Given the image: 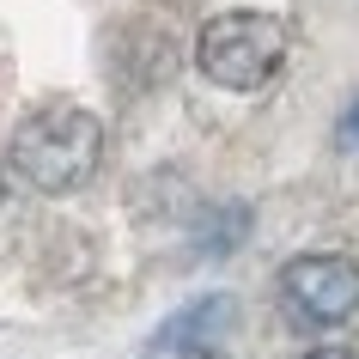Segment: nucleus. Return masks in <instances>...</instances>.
<instances>
[{
	"label": "nucleus",
	"mask_w": 359,
	"mask_h": 359,
	"mask_svg": "<svg viewBox=\"0 0 359 359\" xmlns=\"http://www.w3.org/2000/svg\"><path fill=\"white\" fill-rule=\"evenodd\" d=\"M104 158V122L79 104H43L13 128L6 147V170L31 183L37 195H74L97 177Z\"/></svg>",
	"instance_id": "1"
},
{
	"label": "nucleus",
	"mask_w": 359,
	"mask_h": 359,
	"mask_svg": "<svg viewBox=\"0 0 359 359\" xmlns=\"http://www.w3.org/2000/svg\"><path fill=\"white\" fill-rule=\"evenodd\" d=\"M286 61V25L268 13H213L195 37V67L219 86V92H256L274 79Z\"/></svg>",
	"instance_id": "2"
},
{
	"label": "nucleus",
	"mask_w": 359,
	"mask_h": 359,
	"mask_svg": "<svg viewBox=\"0 0 359 359\" xmlns=\"http://www.w3.org/2000/svg\"><path fill=\"white\" fill-rule=\"evenodd\" d=\"M280 299L286 311L311 329H335L359 311V268L335 250H311L280 268Z\"/></svg>",
	"instance_id": "3"
},
{
	"label": "nucleus",
	"mask_w": 359,
	"mask_h": 359,
	"mask_svg": "<svg viewBox=\"0 0 359 359\" xmlns=\"http://www.w3.org/2000/svg\"><path fill=\"white\" fill-rule=\"evenodd\" d=\"M231 329V299L213 292V299L177 311L170 323H158V335L147 341V359H208V347Z\"/></svg>",
	"instance_id": "4"
},
{
	"label": "nucleus",
	"mask_w": 359,
	"mask_h": 359,
	"mask_svg": "<svg viewBox=\"0 0 359 359\" xmlns=\"http://www.w3.org/2000/svg\"><path fill=\"white\" fill-rule=\"evenodd\" d=\"M335 140H341V147H359V92H353V104L341 110V122H335Z\"/></svg>",
	"instance_id": "5"
},
{
	"label": "nucleus",
	"mask_w": 359,
	"mask_h": 359,
	"mask_svg": "<svg viewBox=\"0 0 359 359\" xmlns=\"http://www.w3.org/2000/svg\"><path fill=\"white\" fill-rule=\"evenodd\" d=\"M304 359H353V353H347V347H311Z\"/></svg>",
	"instance_id": "6"
},
{
	"label": "nucleus",
	"mask_w": 359,
	"mask_h": 359,
	"mask_svg": "<svg viewBox=\"0 0 359 359\" xmlns=\"http://www.w3.org/2000/svg\"><path fill=\"white\" fill-rule=\"evenodd\" d=\"M0 195H6V158H0Z\"/></svg>",
	"instance_id": "7"
}]
</instances>
